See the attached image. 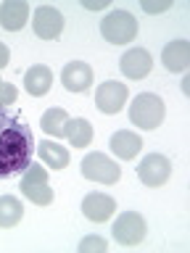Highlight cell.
Instances as JSON below:
<instances>
[{"instance_id": "obj_27", "label": "cell", "mask_w": 190, "mask_h": 253, "mask_svg": "<svg viewBox=\"0 0 190 253\" xmlns=\"http://www.w3.org/2000/svg\"><path fill=\"white\" fill-rule=\"evenodd\" d=\"M0 84H3V82H0Z\"/></svg>"}, {"instance_id": "obj_13", "label": "cell", "mask_w": 190, "mask_h": 253, "mask_svg": "<svg viewBox=\"0 0 190 253\" xmlns=\"http://www.w3.org/2000/svg\"><path fill=\"white\" fill-rule=\"evenodd\" d=\"M27 19H29V3L27 0H5V3L0 5V27H5L8 32L24 29Z\"/></svg>"}, {"instance_id": "obj_15", "label": "cell", "mask_w": 190, "mask_h": 253, "mask_svg": "<svg viewBox=\"0 0 190 253\" xmlns=\"http://www.w3.org/2000/svg\"><path fill=\"white\" fill-rule=\"evenodd\" d=\"M161 61H164L166 71H185L190 63V42L188 40H174V42H169L161 53Z\"/></svg>"}, {"instance_id": "obj_19", "label": "cell", "mask_w": 190, "mask_h": 253, "mask_svg": "<svg viewBox=\"0 0 190 253\" xmlns=\"http://www.w3.org/2000/svg\"><path fill=\"white\" fill-rule=\"evenodd\" d=\"M24 219V206L16 195H3L0 198V227L11 229Z\"/></svg>"}, {"instance_id": "obj_21", "label": "cell", "mask_w": 190, "mask_h": 253, "mask_svg": "<svg viewBox=\"0 0 190 253\" xmlns=\"http://www.w3.org/2000/svg\"><path fill=\"white\" fill-rule=\"evenodd\" d=\"M106 251H108V243L98 235H87L79 243V253H106Z\"/></svg>"}, {"instance_id": "obj_12", "label": "cell", "mask_w": 190, "mask_h": 253, "mask_svg": "<svg viewBox=\"0 0 190 253\" xmlns=\"http://www.w3.org/2000/svg\"><path fill=\"white\" fill-rule=\"evenodd\" d=\"M61 82L69 92H87V87L93 84V69L85 61H71L61 71Z\"/></svg>"}, {"instance_id": "obj_16", "label": "cell", "mask_w": 190, "mask_h": 253, "mask_svg": "<svg viewBox=\"0 0 190 253\" xmlns=\"http://www.w3.org/2000/svg\"><path fill=\"white\" fill-rule=\"evenodd\" d=\"M50 84H53V71L48 66H32L27 74H24V90L29 95H35V98L48 95Z\"/></svg>"}, {"instance_id": "obj_9", "label": "cell", "mask_w": 190, "mask_h": 253, "mask_svg": "<svg viewBox=\"0 0 190 253\" xmlns=\"http://www.w3.org/2000/svg\"><path fill=\"white\" fill-rule=\"evenodd\" d=\"M32 29L43 40H55L63 32V16L53 5H40L32 16Z\"/></svg>"}, {"instance_id": "obj_14", "label": "cell", "mask_w": 190, "mask_h": 253, "mask_svg": "<svg viewBox=\"0 0 190 253\" xmlns=\"http://www.w3.org/2000/svg\"><path fill=\"white\" fill-rule=\"evenodd\" d=\"M108 148L114 150V156L124 158V161H130V158H135V156L140 153V148H142V137H140V134H135V132L119 129V132H114V137H111Z\"/></svg>"}, {"instance_id": "obj_2", "label": "cell", "mask_w": 190, "mask_h": 253, "mask_svg": "<svg viewBox=\"0 0 190 253\" xmlns=\"http://www.w3.org/2000/svg\"><path fill=\"white\" fill-rule=\"evenodd\" d=\"M164 114H166L164 100L153 92H140L130 106V119L140 129H156V126H161Z\"/></svg>"}, {"instance_id": "obj_17", "label": "cell", "mask_w": 190, "mask_h": 253, "mask_svg": "<svg viewBox=\"0 0 190 253\" xmlns=\"http://www.w3.org/2000/svg\"><path fill=\"white\" fill-rule=\"evenodd\" d=\"M37 153H40V158H43V164L48 166V169H66L69 166V150L61 148L58 142H53V140L40 142Z\"/></svg>"}, {"instance_id": "obj_4", "label": "cell", "mask_w": 190, "mask_h": 253, "mask_svg": "<svg viewBox=\"0 0 190 253\" xmlns=\"http://www.w3.org/2000/svg\"><path fill=\"white\" fill-rule=\"evenodd\" d=\"M21 193L29 198L35 206H48L53 203V190L48 185V169L43 164H29L21 174Z\"/></svg>"}, {"instance_id": "obj_22", "label": "cell", "mask_w": 190, "mask_h": 253, "mask_svg": "<svg viewBox=\"0 0 190 253\" xmlns=\"http://www.w3.org/2000/svg\"><path fill=\"white\" fill-rule=\"evenodd\" d=\"M140 5L145 13H164L172 8V0H140Z\"/></svg>"}, {"instance_id": "obj_18", "label": "cell", "mask_w": 190, "mask_h": 253, "mask_svg": "<svg viewBox=\"0 0 190 253\" xmlns=\"http://www.w3.org/2000/svg\"><path fill=\"white\" fill-rule=\"evenodd\" d=\"M63 137L74 148H87L93 142V124L87 119H69L66 129H63Z\"/></svg>"}, {"instance_id": "obj_8", "label": "cell", "mask_w": 190, "mask_h": 253, "mask_svg": "<svg viewBox=\"0 0 190 253\" xmlns=\"http://www.w3.org/2000/svg\"><path fill=\"white\" fill-rule=\"evenodd\" d=\"M124 103H127V84L116 82V79H108L95 90V106H98L100 114H119L124 108Z\"/></svg>"}, {"instance_id": "obj_26", "label": "cell", "mask_w": 190, "mask_h": 253, "mask_svg": "<svg viewBox=\"0 0 190 253\" xmlns=\"http://www.w3.org/2000/svg\"><path fill=\"white\" fill-rule=\"evenodd\" d=\"M190 90V79L185 77V79H182V92H188Z\"/></svg>"}, {"instance_id": "obj_5", "label": "cell", "mask_w": 190, "mask_h": 253, "mask_svg": "<svg viewBox=\"0 0 190 253\" xmlns=\"http://www.w3.org/2000/svg\"><path fill=\"white\" fill-rule=\"evenodd\" d=\"M82 177L90 182H100V185H116L122 177L116 161H111L103 153H87L82 158Z\"/></svg>"}, {"instance_id": "obj_24", "label": "cell", "mask_w": 190, "mask_h": 253, "mask_svg": "<svg viewBox=\"0 0 190 253\" xmlns=\"http://www.w3.org/2000/svg\"><path fill=\"white\" fill-rule=\"evenodd\" d=\"M82 8L85 11H103V8H108V0H82Z\"/></svg>"}, {"instance_id": "obj_1", "label": "cell", "mask_w": 190, "mask_h": 253, "mask_svg": "<svg viewBox=\"0 0 190 253\" xmlns=\"http://www.w3.org/2000/svg\"><path fill=\"white\" fill-rule=\"evenodd\" d=\"M35 153V134L13 111L0 106V179L24 174Z\"/></svg>"}, {"instance_id": "obj_6", "label": "cell", "mask_w": 190, "mask_h": 253, "mask_svg": "<svg viewBox=\"0 0 190 253\" xmlns=\"http://www.w3.org/2000/svg\"><path fill=\"white\" fill-rule=\"evenodd\" d=\"M172 177V161L161 153H150L138 166V179L145 187H161Z\"/></svg>"}, {"instance_id": "obj_3", "label": "cell", "mask_w": 190, "mask_h": 253, "mask_svg": "<svg viewBox=\"0 0 190 253\" xmlns=\"http://www.w3.org/2000/svg\"><path fill=\"white\" fill-rule=\"evenodd\" d=\"M100 35L108 40L111 45H127L138 35V19L130 11H111L106 19L100 21Z\"/></svg>"}, {"instance_id": "obj_23", "label": "cell", "mask_w": 190, "mask_h": 253, "mask_svg": "<svg viewBox=\"0 0 190 253\" xmlns=\"http://www.w3.org/2000/svg\"><path fill=\"white\" fill-rule=\"evenodd\" d=\"M16 98H19V90H16L11 82H3V84H0V106H13Z\"/></svg>"}, {"instance_id": "obj_7", "label": "cell", "mask_w": 190, "mask_h": 253, "mask_svg": "<svg viewBox=\"0 0 190 253\" xmlns=\"http://www.w3.org/2000/svg\"><path fill=\"white\" fill-rule=\"evenodd\" d=\"M114 240L122 243V245H140L142 237H145L148 227H145V219L135 211H124L122 216L114 221Z\"/></svg>"}, {"instance_id": "obj_20", "label": "cell", "mask_w": 190, "mask_h": 253, "mask_svg": "<svg viewBox=\"0 0 190 253\" xmlns=\"http://www.w3.org/2000/svg\"><path fill=\"white\" fill-rule=\"evenodd\" d=\"M69 114L63 108H48L43 114V129L53 137H63V129H66Z\"/></svg>"}, {"instance_id": "obj_11", "label": "cell", "mask_w": 190, "mask_h": 253, "mask_svg": "<svg viewBox=\"0 0 190 253\" xmlns=\"http://www.w3.org/2000/svg\"><path fill=\"white\" fill-rule=\"evenodd\" d=\"M114 211H116V201L111 195H106V193H90V195H85V201H82L85 219L95 221V224L108 221Z\"/></svg>"}, {"instance_id": "obj_10", "label": "cell", "mask_w": 190, "mask_h": 253, "mask_svg": "<svg viewBox=\"0 0 190 253\" xmlns=\"http://www.w3.org/2000/svg\"><path fill=\"white\" fill-rule=\"evenodd\" d=\"M119 69H122V74L130 77V79H142V77L150 74V69H153V58H150V53L142 50V47H132V50H127L122 55Z\"/></svg>"}, {"instance_id": "obj_25", "label": "cell", "mask_w": 190, "mask_h": 253, "mask_svg": "<svg viewBox=\"0 0 190 253\" xmlns=\"http://www.w3.org/2000/svg\"><path fill=\"white\" fill-rule=\"evenodd\" d=\"M8 61H11V50H8V47L0 42V69H5Z\"/></svg>"}]
</instances>
